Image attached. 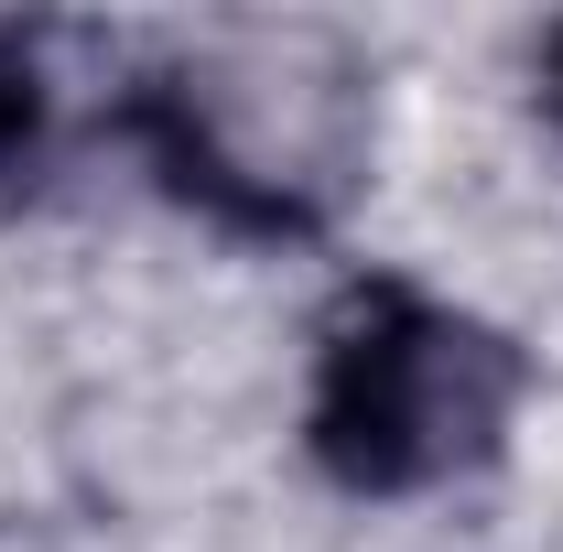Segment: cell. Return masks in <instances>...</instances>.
Returning a JSON list of instances; mask_svg holds the SVG:
<instances>
[{
	"label": "cell",
	"instance_id": "obj_2",
	"mask_svg": "<svg viewBox=\"0 0 563 552\" xmlns=\"http://www.w3.org/2000/svg\"><path fill=\"white\" fill-rule=\"evenodd\" d=\"M509 422H520V346L477 303L379 292L314 357V433L379 498L488 477L509 455Z\"/></svg>",
	"mask_w": 563,
	"mask_h": 552
},
{
	"label": "cell",
	"instance_id": "obj_1",
	"mask_svg": "<svg viewBox=\"0 0 563 552\" xmlns=\"http://www.w3.org/2000/svg\"><path fill=\"white\" fill-rule=\"evenodd\" d=\"M185 207L228 228H314L379 174V66L347 22H196L141 98Z\"/></svg>",
	"mask_w": 563,
	"mask_h": 552
}]
</instances>
